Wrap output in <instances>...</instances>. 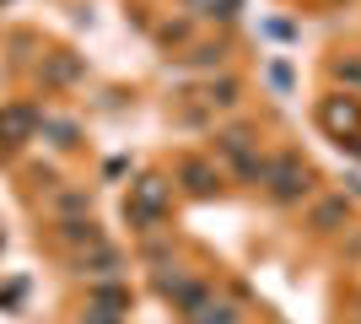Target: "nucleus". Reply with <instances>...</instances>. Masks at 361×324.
Listing matches in <instances>:
<instances>
[{
  "label": "nucleus",
  "mask_w": 361,
  "mask_h": 324,
  "mask_svg": "<svg viewBox=\"0 0 361 324\" xmlns=\"http://www.w3.org/2000/svg\"><path fill=\"white\" fill-rule=\"evenodd\" d=\"M216 152H221L226 162H232V168L243 173V179H259V184H264L270 162H264V157H259L254 146H248V136H238V130H232V136H216Z\"/></svg>",
  "instance_id": "20e7f679"
},
{
  "label": "nucleus",
  "mask_w": 361,
  "mask_h": 324,
  "mask_svg": "<svg viewBox=\"0 0 361 324\" xmlns=\"http://www.w3.org/2000/svg\"><path fill=\"white\" fill-rule=\"evenodd\" d=\"M211 103H238V87H232V81L216 87V81H211Z\"/></svg>",
  "instance_id": "f8f14e48"
},
{
  "label": "nucleus",
  "mask_w": 361,
  "mask_h": 324,
  "mask_svg": "<svg viewBox=\"0 0 361 324\" xmlns=\"http://www.w3.org/2000/svg\"><path fill=\"white\" fill-rule=\"evenodd\" d=\"M178 179H183V189H189V195H216V189H221V168L200 162V157H189V162H183Z\"/></svg>",
  "instance_id": "423d86ee"
},
{
  "label": "nucleus",
  "mask_w": 361,
  "mask_h": 324,
  "mask_svg": "<svg viewBox=\"0 0 361 324\" xmlns=\"http://www.w3.org/2000/svg\"><path fill=\"white\" fill-rule=\"evenodd\" d=\"M238 6H243V0H211V16H221V22H232V16H238Z\"/></svg>",
  "instance_id": "ddd939ff"
},
{
  "label": "nucleus",
  "mask_w": 361,
  "mask_h": 324,
  "mask_svg": "<svg viewBox=\"0 0 361 324\" xmlns=\"http://www.w3.org/2000/svg\"><path fill=\"white\" fill-rule=\"evenodd\" d=\"M124 216H130V227H157L167 216V184L162 179H140V184H130V200H124Z\"/></svg>",
  "instance_id": "f257e3e1"
},
{
  "label": "nucleus",
  "mask_w": 361,
  "mask_h": 324,
  "mask_svg": "<svg viewBox=\"0 0 361 324\" xmlns=\"http://www.w3.org/2000/svg\"><path fill=\"white\" fill-rule=\"evenodd\" d=\"M65 244H81V248H97V244H103V238H97V227H92L87 216H81V222H65Z\"/></svg>",
  "instance_id": "6e6552de"
},
{
  "label": "nucleus",
  "mask_w": 361,
  "mask_h": 324,
  "mask_svg": "<svg viewBox=\"0 0 361 324\" xmlns=\"http://www.w3.org/2000/svg\"><path fill=\"white\" fill-rule=\"evenodd\" d=\"M49 76H54V81H71L75 76V60H54V65H49Z\"/></svg>",
  "instance_id": "4468645a"
},
{
  "label": "nucleus",
  "mask_w": 361,
  "mask_h": 324,
  "mask_svg": "<svg viewBox=\"0 0 361 324\" xmlns=\"http://www.w3.org/2000/svg\"><path fill=\"white\" fill-rule=\"evenodd\" d=\"M264 184H270V195H275V200H302V195L313 189V173L302 168L297 157H275V162H270V173H264Z\"/></svg>",
  "instance_id": "7ed1b4c3"
},
{
  "label": "nucleus",
  "mask_w": 361,
  "mask_h": 324,
  "mask_svg": "<svg viewBox=\"0 0 361 324\" xmlns=\"http://www.w3.org/2000/svg\"><path fill=\"white\" fill-rule=\"evenodd\" d=\"M334 76L345 81V87H361V60H340V65H334Z\"/></svg>",
  "instance_id": "9b49d317"
},
{
  "label": "nucleus",
  "mask_w": 361,
  "mask_h": 324,
  "mask_svg": "<svg viewBox=\"0 0 361 324\" xmlns=\"http://www.w3.org/2000/svg\"><path fill=\"white\" fill-rule=\"evenodd\" d=\"M189 324H238V313H232V308H216V303H205V308H200Z\"/></svg>",
  "instance_id": "9d476101"
},
{
  "label": "nucleus",
  "mask_w": 361,
  "mask_h": 324,
  "mask_svg": "<svg viewBox=\"0 0 361 324\" xmlns=\"http://www.w3.org/2000/svg\"><path fill=\"white\" fill-rule=\"evenodd\" d=\"M92 297H97V308H108V313L130 308V292H124V287H92Z\"/></svg>",
  "instance_id": "1a4fd4ad"
},
{
  "label": "nucleus",
  "mask_w": 361,
  "mask_h": 324,
  "mask_svg": "<svg viewBox=\"0 0 361 324\" xmlns=\"http://www.w3.org/2000/svg\"><path fill=\"white\" fill-rule=\"evenodd\" d=\"M81 324H119V313H108V308H92Z\"/></svg>",
  "instance_id": "2eb2a0df"
},
{
  "label": "nucleus",
  "mask_w": 361,
  "mask_h": 324,
  "mask_svg": "<svg viewBox=\"0 0 361 324\" xmlns=\"http://www.w3.org/2000/svg\"><path fill=\"white\" fill-rule=\"evenodd\" d=\"M318 124L345 146V140L361 136V103L356 97H324V103H318Z\"/></svg>",
  "instance_id": "f03ea898"
},
{
  "label": "nucleus",
  "mask_w": 361,
  "mask_h": 324,
  "mask_svg": "<svg viewBox=\"0 0 361 324\" xmlns=\"http://www.w3.org/2000/svg\"><path fill=\"white\" fill-rule=\"evenodd\" d=\"M345 216H350L345 195H334V200H318V205H313V227H318V232H334Z\"/></svg>",
  "instance_id": "0eeeda50"
},
{
  "label": "nucleus",
  "mask_w": 361,
  "mask_h": 324,
  "mask_svg": "<svg viewBox=\"0 0 361 324\" xmlns=\"http://www.w3.org/2000/svg\"><path fill=\"white\" fill-rule=\"evenodd\" d=\"M38 136V114H32L27 103H11L0 108V146H22V140Z\"/></svg>",
  "instance_id": "39448f33"
}]
</instances>
